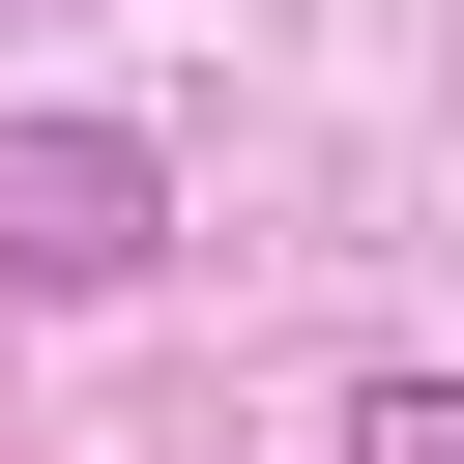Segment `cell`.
I'll use <instances>...</instances> for the list:
<instances>
[{
	"mask_svg": "<svg viewBox=\"0 0 464 464\" xmlns=\"http://www.w3.org/2000/svg\"><path fill=\"white\" fill-rule=\"evenodd\" d=\"M174 261V145L145 116H0V290H145Z\"/></svg>",
	"mask_w": 464,
	"mask_h": 464,
	"instance_id": "6da1fadb",
	"label": "cell"
},
{
	"mask_svg": "<svg viewBox=\"0 0 464 464\" xmlns=\"http://www.w3.org/2000/svg\"><path fill=\"white\" fill-rule=\"evenodd\" d=\"M348 464H464V377H377V406H348Z\"/></svg>",
	"mask_w": 464,
	"mask_h": 464,
	"instance_id": "7a4b0ae2",
	"label": "cell"
}]
</instances>
